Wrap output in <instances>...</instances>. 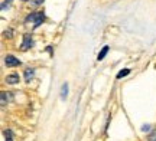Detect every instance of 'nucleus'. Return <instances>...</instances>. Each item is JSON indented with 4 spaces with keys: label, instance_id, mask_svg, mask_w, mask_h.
Here are the masks:
<instances>
[{
    "label": "nucleus",
    "instance_id": "6e6552de",
    "mask_svg": "<svg viewBox=\"0 0 156 141\" xmlns=\"http://www.w3.org/2000/svg\"><path fill=\"white\" fill-rule=\"evenodd\" d=\"M68 95V85L67 84H64L62 85V89H61V98L62 99H65Z\"/></svg>",
    "mask_w": 156,
    "mask_h": 141
},
{
    "label": "nucleus",
    "instance_id": "20e7f679",
    "mask_svg": "<svg viewBox=\"0 0 156 141\" xmlns=\"http://www.w3.org/2000/svg\"><path fill=\"white\" fill-rule=\"evenodd\" d=\"M6 82H7V84H10V85L17 84V82H19V75H17V73L7 75V76H6Z\"/></svg>",
    "mask_w": 156,
    "mask_h": 141
},
{
    "label": "nucleus",
    "instance_id": "f03ea898",
    "mask_svg": "<svg viewBox=\"0 0 156 141\" xmlns=\"http://www.w3.org/2000/svg\"><path fill=\"white\" fill-rule=\"evenodd\" d=\"M5 63L7 68H15V66H19V65H20V61H19L17 58H15L13 55H7V56L5 58Z\"/></svg>",
    "mask_w": 156,
    "mask_h": 141
},
{
    "label": "nucleus",
    "instance_id": "0eeeda50",
    "mask_svg": "<svg viewBox=\"0 0 156 141\" xmlns=\"http://www.w3.org/2000/svg\"><path fill=\"white\" fill-rule=\"evenodd\" d=\"M107 52H108V46H104V48H103V51L98 53V56H97V61H103V59H104V56L107 55Z\"/></svg>",
    "mask_w": 156,
    "mask_h": 141
},
{
    "label": "nucleus",
    "instance_id": "f257e3e1",
    "mask_svg": "<svg viewBox=\"0 0 156 141\" xmlns=\"http://www.w3.org/2000/svg\"><path fill=\"white\" fill-rule=\"evenodd\" d=\"M44 22V13L42 12H36V13H32L26 17V23H30L34 28H38L39 25H42Z\"/></svg>",
    "mask_w": 156,
    "mask_h": 141
},
{
    "label": "nucleus",
    "instance_id": "9b49d317",
    "mask_svg": "<svg viewBox=\"0 0 156 141\" xmlns=\"http://www.w3.org/2000/svg\"><path fill=\"white\" fill-rule=\"evenodd\" d=\"M29 3H30V6H38L42 3V0H29Z\"/></svg>",
    "mask_w": 156,
    "mask_h": 141
},
{
    "label": "nucleus",
    "instance_id": "f8f14e48",
    "mask_svg": "<svg viewBox=\"0 0 156 141\" xmlns=\"http://www.w3.org/2000/svg\"><path fill=\"white\" fill-rule=\"evenodd\" d=\"M143 131H149V125H145V127H143Z\"/></svg>",
    "mask_w": 156,
    "mask_h": 141
},
{
    "label": "nucleus",
    "instance_id": "1a4fd4ad",
    "mask_svg": "<svg viewBox=\"0 0 156 141\" xmlns=\"http://www.w3.org/2000/svg\"><path fill=\"white\" fill-rule=\"evenodd\" d=\"M129 73H130V69H123V71H120V72L117 73V78L120 79V78H123V76L129 75Z\"/></svg>",
    "mask_w": 156,
    "mask_h": 141
},
{
    "label": "nucleus",
    "instance_id": "423d86ee",
    "mask_svg": "<svg viewBox=\"0 0 156 141\" xmlns=\"http://www.w3.org/2000/svg\"><path fill=\"white\" fill-rule=\"evenodd\" d=\"M34 73H35V71L32 68L26 69V71H25V81H26V82H30V79L34 78Z\"/></svg>",
    "mask_w": 156,
    "mask_h": 141
},
{
    "label": "nucleus",
    "instance_id": "7ed1b4c3",
    "mask_svg": "<svg viewBox=\"0 0 156 141\" xmlns=\"http://www.w3.org/2000/svg\"><path fill=\"white\" fill-rule=\"evenodd\" d=\"M32 45H34L32 36H30V35H25V36H23L22 45H20V49H22V51H28L29 48H32Z\"/></svg>",
    "mask_w": 156,
    "mask_h": 141
},
{
    "label": "nucleus",
    "instance_id": "9d476101",
    "mask_svg": "<svg viewBox=\"0 0 156 141\" xmlns=\"http://www.w3.org/2000/svg\"><path fill=\"white\" fill-rule=\"evenodd\" d=\"M5 137H6V141H13V134H12L10 130L5 131Z\"/></svg>",
    "mask_w": 156,
    "mask_h": 141
},
{
    "label": "nucleus",
    "instance_id": "39448f33",
    "mask_svg": "<svg viewBox=\"0 0 156 141\" xmlns=\"http://www.w3.org/2000/svg\"><path fill=\"white\" fill-rule=\"evenodd\" d=\"M12 101V94L10 92H6V91H3L2 92V107H5V105H7V102Z\"/></svg>",
    "mask_w": 156,
    "mask_h": 141
}]
</instances>
